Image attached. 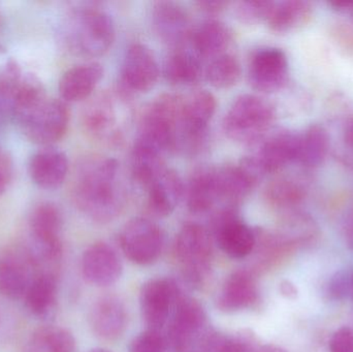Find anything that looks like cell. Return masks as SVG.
I'll return each instance as SVG.
<instances>
[{
  "mask_svg": "<svg viewBox=\"0 0 353 352\" xmlns=\"http://www.w3.org/2000/svg\"><path fill=\"white\" fill-rule=\"evenodd\" d=\"M183 103L184 97L174 93H163L155 97L141 118L138 140L152 145L163 153L174 151Z\"/></svg>",
  "mask_w": 353,
  "mask_h": 352,
  "instance_id": "8992f818",
  "label": "cell"
},
{
  "mask_svg": "<svg viewBox=\"0 0 353 352\" xmlns=\"http://www.w3.org/2000/svg\"><path fill=\"white\" fill-rule=\"evenodd\" d=\"M220 202L216 183L215 167L195 169L187 187V206L194 214H205L213 210Z\"/></svg>",
  "mask_w": 353,
  "mask_h": 352,
  "instance_id": "cb8c5ba5",
  "label": "cell"
},
{
  "mask_svg": "<svg viewBox=\"0 0 353 352\" xmlns=\"http://www.w3.org/2000/svg\"><path fill=\"white\" fill-rule=\"evenodd\" d=\"M103 76V66L97 62L80 64L66 70L59 82L62 101L76 103L88 99Z\"/></svg>",
  "mask_w": 353,
  "mask_h": 352,
  "instance_id": "44dd1931",
  "label": "cell"
},
{
  "mask_svg": "<svg viewBox=\"0 0 353 352\" xmlns=\"http://www.w3.org/2000/svg\"><path fill=\"white\" fill-rule=\"evenodd\" d=\"M275 120L273 105L263 97L243 94L226 112L223 128L228 138L242 144H253L263 138Z\"/></svg>",
  "mask_w": 353,
  "mask_h": 352,
  "instance_id": "277c9868",
  "label": "cell"
},
{
  "mask_svg": "<svg viewBox=\"0 0 353 352\" xmlns=\"http://www.w3.org/2000/svg\"><path fill=\"white\" fill-rule=\"evenodd\" d=\"M130 96L121 88L120 92L105 91L91 99L82 113L85 132L107 144L121 142L128 119Z\"/></svg>",
  "mask_w": 353,
  "mask_h": 352,
  "instance_id": "3957f363",
  "label": "cell"
},
{
  "mask_svg": "<svg viewBox=\"0 0 353 352\" xmlns=\"http://www.w3.org/2000/svg\"><path fill=\"white\" fill-rule=\"evenodd\" d=\"M186 352H197V351H186Z\"/></svg>",
  "mask_w": 353,
  "mask_h": 352,
  "instance_id": "c3c4849f",
  "label": "cell"
},
{
  "mask_svg": "<svg viewBox=\"0 0 353 352\" xmlns=\"http://www.w3.org/2000/svg\"><path fill=\"white\" fill-rule=\"evenodd\" d=\"M288 62L285 54L277 48L257 50L250 59L248 80L255 90L263 93L276 92L285 85Z\"/></svg>",
  "mask_w": 353,
  "mask_h": 352,
  "instance_id": "9a60e30c",
  "label": "cell"
},
{
  "mask_svg": "<svg viewBox=\"0 0 353 352\" xmlns=\"http://www.w3.org/2000/svg\"><path fill=\"white\" fill-rule=\"evenodd\" d=\"M216 107L215 96L207 90L196 91L184 99L174 151L193 156L205 148L209 123L215 114Z\"/></svg>",
  "mask_w": 353,
  "mask_h": 352,
  "instance_id": "5b68a950",
  "label": "cell"
},
{
  "mask_svg": "<svg viewBox=\"0 0 353 352\" xmlns=\"http://www.w3.org/2000/svg\"><path fill=\"white\" fill-rule=\"evenodd\" d=\"M64 37L72 51L97 57L111 48L115 39V25L107 12L93 6H84L68 16Z\"/></svg>",
  "mask_w": 353,
  "mask_h": 352,
  "instance_id": "7a4b0ae2",
  "label": "cell"
},
{
  "mask_svg": "<svg viewBox=\"0 0 353 352\" xmlns=\"http://www.w3.org/2000/svg\"><path fill=\"white\" fill-rule=\"evenodd\" d=\"M343 138L346 145L353 149V119L346 124Z\"/></svg>",
  "mask_w": 353,
  "mask_h": 352,
  "instance_id": "ee69618b",
  "label": "cell"
},
{
  "mask_svg": "<svg viewBox=\"0 0 353 352\" xmlns=\"http://www.w3.org/2000/svg\"><path fill=\"white\" fill-rule=\"evenodd\" d=\"M82 273L91 284L110 287L121 277V260L112 246L105 242H97L83 254Z\"/></svg>",
  "mask_w": 353,
  "mask_h": 352,
  "instance_id": "e0dca14e",
  "label": "cell"
},
{
  "mask_svg": "<svg viewBox=\"0 0 353 352\" xmlns=\"http://www.w3.org/2000/svg\"><path fill=\"white\" fill-rule=\"evenodd\" d=\"M329 150V136L321 126L312 125L299 136L296 161L305 167H317Z\"/></svg>",
  "mask_w": 353,
  "mask_h": 352,
  "instance_id": "f546056e",
  "label": "cell"
},
{
  "mask_svg": "<svg viewBox=\"0 0 353 352\" xmlns=\"http://www.w3.org/2000/svg\"><path fill=\"white\" fill-rule=\"evenodd\" d=\"M119 182V165L116 159L90 157L77 169L72 198L89 218L97 222H110L124 206V192Z\"/></svg>",
  "mask_w": 353,
  "mask_h": 352,
  "instance_id": "6da1fadb",
  "label": "cell"
},
{
  "mask_svg": "<svg viewBox=\"0 0 353 352\" xmlns=\"http://www.w3.org/2000/svg\"><path fill=\"white\" fill-rule=\"evenodd\" d=\"M31 352H74L76 341L72 333L62 328L37 331L31 340Z\"/></svg>",
  "mask_w": 353,
  "mask_h": 352,
  "instance_id": "e575fe53",
  "label": "cell"
},
{
  "mask_svg": "<svg viewBox=\"0 0 353 352\" xmlns=\"http://www.w3.org/2000/svg\"><path fill=\"white\" fill-rule=\"evenodd\" d=\"M163 155V151L137 138L130 154V169L134 179L148 187L165 169Z\"/></svg>",
  "mask_w": 353,
  "mask_h": 352,
  "instance_id": "4316f807",
  "label": "cell"
},
{
  "mask_svg": "<svg viewBox=\"0 0 353 352\" xmlns=\"http://www.w3.org/2000/svg\"><path fill=\"white\" fill-rule=\"evenodd\" d=\"M331 352H353V331L350 328L339 329L330 341Z\"/></svg>",
  "mask_w": 353,
  "mask_h": 352,
  "instance_id": "f35d334b",
  "label": "cell"
},
{
  "mask_svg": "<svg viewBox=\"0 0 353 352\" xmlns=\"http://www.w3.org/2000/svg\"><path fill=\"white\" fill-rule=\"evenodd\" d=\"M232 31L221 21L208 20L191 33L192 50L199 57H217L232 41Z\"/></svg>",
  "mask_w": 353,
  "mask_h": 352,
  "instance_id": "484cf974",
  "label": "cell"
},
{
  "mask_svg": "<svg viewBox=\"0 0 353 352\" xmlns=\"http://www.w3.org/2000/svg\"><path fill=\"white\" fill-rule=\"evenodd\" d=\"M152 24L159 39L174 48L185 45L192 33L188 12L178 2H155Z\"/></svg>",
  "mask_w": 353,
  "mask_h": 352,
  "instance_id": "2e32d148",
  "label": "cell"
},
{
  "mask_svg": "<svg viewBox=\"0 0 353 352\" xmlns=\"http://www.w3.org/2000/svg\"><path fill=\"white\" fill-rule=\"evenodd\" d=\"M48 99L45 86L34 74H23L14 95L12 118L21 121Z\"/></svg>",
  "mask_w": 353,
  "mask_h": 352,
  "instance_id": "4dcf8cb0",
  "label": "cell"
},
{
  "mask_svg": "<svg viewBox=\"0 0 353 352\" xmlns=\"http://www.w3.org/2000/svg\"><path fill=\"white\" fill-rule=\"evenodd\" d=\"M220 249L234 260L247 258L256 247V233L239 216L236 207H222L212 219Z\"/></svg>",
  "mask_w": 353,
  "mask_h": 352,
  "instance_id": "9c48e42d",
  "label": "cell"
},
{
  "mask_svg": "<svg viewBox=\"0 0 353 352\" xmlns=\"http://www.w3.org/2000/svg\"><path fill=\"white\" fill-rule=\"evenodd\" d=\"M259 299L256 280L250 272L239 270L224 281L217 299V307L224 312H236L251 307Z\"/></svg>",
  "mask_w": 353,
  "mask_h": 352,
  "instance_id": "ffe728a7",
  "label": "cell"
},
{
  "mask_svg": "<svg viewBox=\"0 0 353 352\" xmlns=\"http://www.w3.org/2000/svg\"><path fill=\"white\" fill-rule=\"evenodd\" d=\"M181 296L173 279H151L143 284L140 293L141 312L149 330L161 331L165 327Z\"/></svg>",
  "mask_w": 353,
  "mask_h": 352,
  "instance_id": "7c38bea8",
  "label": "cell"
},
{
  "mask_svg": "<svg viewBox=\"0 0 353 352\" xmlns=\"http://www.w3.org/2000/svg\"><path fill=\"white\" fill-rule=\"evenodd\" d=\"M255 352H286L282 347L274 344H261Z\"/></svg>",
  "mask_w": 353,
  "mask_h": 352,
  "instance_id": "f6af8a7d",
  "label": "cell"
},
{
  "mask_svg": "<svg viewBox=\"0 0 353 352\" xmlns=\"http://www.w3.org/2000/svg\"><path fill=\"white\" fill-rule=\"evenodd\" d=\"M274 1L268 0H246L234 6L236 18L245 24H254L261 20H267Z\"/></svg>",
  "mask_w": 353,
  "mask_h": 352,
  "instance_id": "8d00e7d4",
  "label": "cell"
},
{
  "mask_svg": "<svg viewBox=\"0 0 353 352\" xmlns=\"http://www.w3.org/2000/svg\"><path fill=\"white\" fill-rule=\"evenodd\" d=\"M90 352H111L110 351H108V349H92Z\"/></svg>",
  "mask_w": 353,
  "mask_h": 352,
  "instance_id": "bcb514c9",
  "label": "cell"
},
{
  "mask_svg": "<svg viewBox=\"0 0 353 352\" xmlns=\"http://www.w3.org/2000/svg\"><path fill=\"white\" fill-rule=\"evenodd\" d=\"M197 8L201 12L208 14H220L230 6V2L220 1V0H205V1H197Z\"/></svg>",
  "mask_w": 353,
  "mask_h": 352,
  "instance_id": "b9f144b4",
  "label": "cell"
},
{
  "mask_svg": "<svg viewBox=\"0 0 353 352\" xmlns=\"http://www.w3.org/2000/svg\"><path fill=\"white\" fill-rule=\"evenodd\" d=\"M12 176V159L6 151L0 149V196L4 194Z\"/></svg>",
  "mask_w": 353,
  "mask_h": 352,
  "instance_id": "60d3db41",
  "label": "cell"
},
{
  "mask_svg": "<svg viewBox=\"0 0 353 352\" xmlns=\"http://www.w3.org/2000/svg\"><path fill=\"white\" fill-rule=\"evenodd\" d=\"M168 339L161 331L147 330L130 343V352H167Z\"/></svg>",
  "mask_w": 353,
  "mask_h": 352,
  "instance_id": "74e56055",
  "label": "cell"
},
{
  "mask_svg": "<svg viewBox=\"0 0 353 352\" xmlns=\"http://www.w3.org/2000/svg\"><path fill=\"white\" fill-rule=\"evenodd\" d=\"M68 156L58 149L47 147L37 151L29 161L31 180L43 189H57L68 177Z\"/></svg>",
  "mask_w": 353,
  "mask_h": 352,
  "instance_id": "ac0fdd59",
  "label": "cell"
},
{
  "mask_svg": "<svg viewBox=\"0 0 353 352\" xmlns=\"http://www.w3.org/2000/svg\"><path fill=\"white\" fill-rule=\"evenodd\" d=\"M205 326L207 313L203 306L196 300L181 296L173 311L168 341L176 351H190L207 334Z\"/></svg>",
  "mask_w": 353,
  "mask_h": 352,
  "instance_id": "8fae6325",
  "label": "cell"
},
{
  "mask_svg": "<svg viewBox=\"0 0 353 352\" xmlns=\"http://www.w3.org/2000/svg\"><path fill=\"white\" fill-rule=\"evenodd\" d=\"M20 66L14 60L0 65V121L12 117V105L17 89L22 80Z\"/></svg>",
  "mask_w": 353,
  "mask_h": 352,
  "instance_id": "d590c367",
  "label": "cell"
},
{
  "mask_svg": "<svg viewBox=\"0 0 353 352\" xmlns=\"http://www.w3.org/2000/svg\"><path fill=\"white\" fill-rule=\"evenodd\" d=\"M18 123L31 142L50 146L66 134L70 111L65 101L47 99Z\"/></svg>",
  "mask_w": 353,
  "mask_h": 352,
  "instance_id": "ba28073f",
  "label": "cell"
},
{
  "mask_svg": "<svg viewBox=\"0 0 353 352\" xmlns=\"http://www.w3.org/2000/svg\"><path fill=\"white\" fill-rule=\"evenodd\" d=\"M159 76V63L153 52L143 43L130 45L122 62V89L128 94L148 92Z\"/></svg>",
  "mask_w": 353,
  "mask_h": 352,
  "instance_id": "5bb4252c",
  "label": "cell"
},
{
  "mask_svg": "<svg viewBox=\"0 0 353 352\" xmlns=\"http://www.w3.org/2000/svg\"><path fill=\"white\" fill-rule=\"evenodd\" d=\"M30 256L22 258L8 254L0 260V295L16 300L25 297L33 279L30 278Z\"/></svg>",
  "mask_w": 353,
  "mask_h": 352,
  "instance_id": "d4e9b609",
  "label": "cell"
},
{
  "mask_svg": "<svg viewBox=\"0 0 353 352\" xmlns=\"http://www.w3.org/2000/svg\"><path fill=\"white\" fill-rule=\"evenodd\" d=\"M298 138L292 132H282L268 138L254 159L263 175L276 173L292 161H296Z\"/></svg>",
  "mask_w": 353,
  "mask_h": 352,
  "instance_id": "603a6c76",
  "label": "cell"
},
{
  "mask_svg": "<svg viewBox=\"0 0 353 352\" xmlns=\"http://www.w3.org/2000/svg\"><path fill=\"white\" fill-rule=\"evenodd\" d=\"M352 295L353 297V274L352 275Z\"/></svg>",
  "mask_w": 353,
  "mask_h": 352,
  "instance_id": "7dc6e473",
  "label": "cell"
},
{
  "mask_svg": "<svg viewBox=\"0 0 353 352\" xmlns=\"http://www.w3.org/2000/svg\"><path fill=\"white\" fill-rule=\"evenodd\" d=\"M329 291L332 297L337 300L352 293V275L338 273L330 282Z\"/></svg>",
  "mask_w": 353,
  "mask_h": 352,
  "instance_id": "ab89813d",
  "label": "cell"
},
{
  "mask_svg": "<svg viewBox=\"0 0 353 352\" xmlns=\"http://www.w3.org/2000/svg\"><path fill=\"white\" fill-rule=\"evenodd\" d=\"M30 227L35 243V251L30 256L34 262H39V258L45 262L57 260L62 251V215L58 207L52 203L39 205L31 215Z\"/></svg>",
  "mask_w": 353,
  "mask_h": 352,
  "instance_id": "4fadbf2b",
  "label": "cell"
},
{
  "mask_svg": "<svg viewBox=\"0 0 353 352\" xmlns=\"http://www.w3.org/2000/svg\"><path fill=\"white\" fill-rule=\"evenodd\" d=\"M120 246L134 264L146 266L157 262L163 247L161 227L147 218L128 221L120 233Z\"/></svg>",
  "mask_w": 353,
  "mask_h": 352,
  "instance_id": "30bf717a",
  "label": "cell"
},
{
  "mask_svg": "<svg viewBox=\"0 0 353 352\" xmlns=\"http://www.w3.org/2000/svg\"><path fill=\"white\" fill-rule=\"evenodd\" d=\"M175 253L187 283L201 287L211 270L213 247L209 231L199 223L185 225L176 235Z\"/></svg>",
  "mask_w": 353,
  "mask_h": 352,
  "instance_id": "52a82bcc",
  "label": "cell"
},
{
  "mask_svg": "<svg viewBox=\"0 0 353 352\" xmlns=\"http://www.w3.org/2000/svg\"><path fill=\"white\" fill-rule=\"evenodd\" d=\"M201 57L184 45L175 48L165 60V76L172 84H195L201 79Z\"/></svg>",
  "mask_w": 353,
  "mask_h": 352,
  "instance_id": "83f0119b",
  "label": "cell"
},
{
  "mask_svg": "<svg viewBox=\"0 0 353 352\" xmlns=\"http://www.w3.org/2000/svg\"><path fill=\"white\" fill-rule=\"evenodd\" d=\"M57 295V285L54 276L43 274L33 279L25 295L26 306L31 313L43 316L53 307Z\"/></svg>",
  "mask_w": 353,
  "mask_h": 352,
  "instance_id": "1f68e13d",
  "label": "cell"
},
{
  "mask_svg": "<svg viewBox=\"0 0 353 352\" xmlns=\"http://www.w3.org/2000/svg\"><path fill=\"white\" fill-rule=\"evenodd\" d=\"M311 14L309 2L288 0L274 2L267 21L270 27L277 32H288L306 23Z\"/></svg>",
  "mask_w": 353,
  "mask_h": 352,
  "instance_id": "f1b7e54d",
  "label": "cell"
},
{
  "mask_svg": "<svg viewBox=\"0 0 353 352\" xmlns=\"http://www.w3.org/2000/svg\"><path fill=\"white\" fill-rule=\"evenodd\" d=\"M305 191L299 182L290 178H280L265 188L268 204L277 210L290 211L304 200Z\"/></svg>",
  "mask_w": 353,
  "mask_h": 352,
  "instance_id": "d6a6232c",
  "label": "cell"
},
{
  "mask_svg": "<svg viewBox=\"0 0 353 352\" xmlns=\"http://www.w3.org/2000/svg\"><path fill=\"white\" fill-rule=\"evenodd\" d=\"M280 293L283 297H285L286 299H296L298 297V289H296V285L290 280H283L281 283H280Z\"/></svg>",
  "mask_w": 353,
  "mask_h": 352,
  "instance_id": "7bdbcfd3",
  "label": "cell"
},
{
  "mask_svg": "<svg viewBox=\"0 0 353 352\" xmlns=\"http://www.w3.org/2000/svg\"><path fill=\"white\" fill-rule=\"evenodd\" d=\"M90 322L99 338L116 340L128 326V310L116 296H105L95 302L91 309Z\"/></svg>",
  "mask_w": 353,
  "mask_h": 352,
  "instance_id": "d6986e66",
  "label": "cell"
},
{
  "mask_svg": "<svg viewBox=\"0 0 353 352\" xmlns=\"http://www.w3.org/2000/svg\"><path fill=\"white\" fill-rule=\"evenodd\" d=\"M184 194V184L179 174L165 167L148 186V207L153 214L168 217L175 211Z\"/></svg>",
  "mask_w": 353,
  "mask_h": 352,
  "instance_id": "7402d4cb",
  "label": "cell"
},
{
  "mask_svg": "<svg viewBox=\"0 0 353 352\" xmlns=\"http://www.w3.org/2000/svg\"><path fill=\"white\" fill-rule=\"evenodd\" d=\"M242 74L240 62L232 54H221L212 60L205 70V76L210 84L217 89H228L234 87Z\"/></svg>",
  "mask_w": 353,
  "mask_h": 352,
  "instance_id": "836d02e7",
  "label": "cell"
},
{
  "mask_svg": "<svg viewBox=\"0 0 353 352\" xmlns=\"http://www.w3.org/2000/svg\"></svg>",
  "mask_w": 353,
  "mask_h": 352,
  "instance_id": "681fc988",
  "label": "cell"
}]
</instances>
